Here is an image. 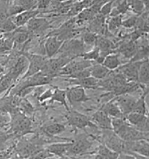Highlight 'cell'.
Instances as JSON below:
<instances>
[{
    "label": "cell",
    "mask_w": 149,
    "mask_h": 159,
    "mask_svg": "<svg viewBox=\"0 0 149 159\" xmlns=\"http://www.w3.org/2000/svg\"><path fill=\"white\" fill-rule=\"evenodd\" d=\"M112 130L124 141H136L147 139L146 134L131 126L125 119H111Z\"/></svg>",
    "instance_id": "1"
},
{
    "label": "cell",
    "mask_w": 149,
    "mask_h": 159,
    "mask_svg": "<svg viewBox=\"0 0 149 159\" xmlns=\"http://www.w3.org/2000/svg\"><path fill=\"white\" fill-rule=\"evenodd\" d=\"M9 126L8 131L12 137L20 138L33 133L32 120L28 116L23 114L20 111H17L10 115Z\"/></svg>",
    "instance_id": "2"
},
{
    "label": "cell",
    "mask_w": 149,
    "mask_h": 159,
    "mask_svg": "<svg viewBox=\"0 0 149 159\" xmlns=\"http://www.w3.org/2000/svg\"><path fill=\"white\" fill-rule=\"evenodd\" d=\"M52 77L46 76L39 72L34 75L26 77V78L21 79L20 82L16 86H14L10 89V94L16 95L19 91L26 88H37L39 86H44L49 85L53 80ZM8 91V92H9Z\"/></svg>",
    "instance_id": "3"
},
{
    "label": "cell",
    "mask_w": 149,
    "mask_h": 159,
    "mask_svg": "<svg viewBox=\"0 0 149 159\" xmlns=\"http://www.w3.org/2000/svg\"><path fill=\"white\" fill-rule=\"evenodd\" d=\"M90 135L86 134H76L69 145L67 156L70 157L77 155H84L92 147V141L89 140Z\"/></svg>",
    "instance_id": "4"
},
{
    "label": "cell",
    "mask_w": 149,
    "mask_h": 159,
    "mask_svg": "<svg viewBox=\"0 0 149 159\" xmlns=\"http://www.w3.org/2000/svg\"><path fill=\"white\" fill-rule=\"evenodd\" d=\"M98 141L118 153H126V141L120 138L113 130H103L100 140Z\"/></svg>",
    "instance_id": "5"
},
{
    "label": "cell",
    "mask_w": 149,
    "mask_h": 159,
    "mask_svg": "<svg viewBox=\"0 0 149 159\" xmlns=\"http://www.w3.org/2000/svg\"><path fill=\"white\" fill-rule=\"evenodd\" d=\"M67 124L76 130H84L86 128H97L87 116L70 108L65 115Z\"/></svg>",
    "instance_id": "6"
},
{
    "label": "cell",
    "mask_w": 149,
    "mask_h": 159,
    "mask_svg": "<svg viewBox=\"0 0 149 159\" xmlns=\"http://www.w3.org/2000/svg\"><path fill=\"white\" fill-rule=\"evenodd\" d=\"M81 37L80 39H72L65 41L62 44L59 53L61 56H64L72 59L81 57L85 52V46ZM58 53V54H59Z\"/></svg>",
    "instance_id": "7"
},
{
    "label": "cell",
    "mask_w": 149,
    "mask_h": 159,
    "mask_svg": "<svg viewBox=\"0 0 149 159\" xmlns=\"http://www.w3.org/2000/svg\"><path fill=\"white\" fill-rule=\"evenodd\" d=\"M71 60L73 59L71 58L61 56V55L56 58L53 57L51 59H48L40 72L46 76L52 77V78L58 77V74L61 69Z\"/></svg>",
    "instance_id": "8"
},
{
    "label": "cell",
    "mask_w": 149,
    "mask_h": 159,
    "mask_svg": "<svg viewBox=\"0 0 149 159\" xmlns=\"http://www.w3.org/2000/svg\"><path fill=\"white\" fill-rule=\"evenodd\" d=\"M21 54L24 55L27 59L29 61V66L27 71H26L25 75L21 77V79L39 73L48 60V58L46 56L32 54V53L23 52Z\"/></svg>",
    "instance_id": "9"
},
{
    "label": "cell",
    "mask_w": 149,
    "mask_h": 159,
    "mask_svg": "<svg viewBox=\"0 0 149 159\" xmlns=\"http://www.w3.org/2000/svg\"><path fill=\"white\" fill-rule=\"evenodd\" d=\"M77 59L78 58L71 60L70 62L65 65L61 69V71L59 72L58 76L65 77L71 75V74L76 73V72L89 68L95 63V62L88 61V60L83 59L82 58L81 60H78Z\"/></svg>",
    "instance_id": "10"
},
{
    "label": "cell",
    "mask_w": 149,
    "mask_h": 159,
    "mask_svg": "<svg viewBox=\"0 0 149 159\" xmlns=\"http://www.w3.org/2000/svg\"><path fill=\"white\" fill-rule=\"evenodd\" d=\"M143 61H129L127 63L122 64L116 71L121 73L129 81H137L139 68Z\"/></svg>",
    "instance_id": "11"
},
{
    "label": "cell",
    "mask_w": 149,
    "mask_h": 159,
    "mask_svg": "<svg viewBox=\"0 0 149 159\" xmlns=\"http://www.w3.org/2000/svg\"><path fill=\"white\" fill-rule=\"evenodd\" d=\"M115 102L116 103L122 114H124V118L130 113L133 112L134 106L136 102V98L134 96H131L130 93L117 96L114 98Z\"/></svg>",
    "instance_id": "12"
},
{
    "label": "cell",
    "mask_w": 149,
    "mask_h": 159,
    "mask_svg": "<svg viewBox=\"0 0 149 159\" xmlns=\"http://www.w3.org/2000/svg\"><path fill=\"white\" fill-rule=\"evenodd\" d=\"M126 153H134L139 156L149 158V139H141L136 141L126 142Z\"/></svg>",
    "instance_id": "13"
},
{
    "label": "cell",
    "mask_w": 149,
    "mask_h": 159,
    "mask_svg": "<svg viewBox=\"0 0 149 159\" xmlns=\"http://www.w3.org/2000/svg\"><path fill=\"white\" fill-rule=\"evenodd\" d=\"M66 98L71 104L74 103H85L91 100V98L86 94L85 89L78 86L66 89Z\"/></svg>",
    "instance_id": "14"
},
{
    "label": "cell",
    "mask_w": 149,
    "mask_h": 159,
    "mask_svg": "<svg viewBox=\"0 0 149 159\" xmlns=\"http://www.w3.org/2000/svg\"><path fill=\"white\" fill-rule=\"evenodd\" d=\"M25 27L30 34H39L51 28L52 26L46 18L35 16L26 23Z\"/></svg>",
    "instance_id": "15"
},
{
    "label": "cell",
    "mask_w": 149,
    "mask_h": 159,
    "mask_svg": "<svg viewBox=\"0 0 149 159\" xmlns=\"http://www.w3.org/2000/svg\"><path fill=\"white\" fill-rule=\"evenodd\" d=\"M29 66V61L26 58L24 55H20L18 57L16 61L11 66V69L8 72L9 75L14 80V82H16V80L20 78V76H24L26 71H27Z\"/></svg>",
    "instance_id": "16"
},
{
    "label": "cell",
    "mask_w": 149,
    "mask_h": 159,
    "mask_svg": "<svg viewBox=\"0 0 149 159\" xmlns=\"http://www.w3.org/2000/svg\"><path fill=\"white\" fill-rule=\"evenodd\" d=\"M90 119L97 128H100L102 130H112L111 118L109 116L102 108L93 114Z\"/></svg>",
    "instance_id": "17"
},
{
    "label": "cell",
    "mask_w": 149,
    "mask_h": 159,
    "mask_svg": "<svg viewBox=\"0 0 149 159\" xmlns=\"http://www.w3.org/2000/svg\"><path fill=\"white\" fill-rule=\"evenodd\" d=\"M63 43V41L59 39L57 36H49L44 44L45 56L48 59L54 57L59 53Z\"/></svg>",
    "instance_id": "18"
},
{
    "label": "cell",
    "mask_w": 149,
    "mask_h": 159,
    "mask_svg": "<svg viewBox=\"0 0 149 159\" xmlns=\"http://www.w3.org/2000/svg\"><path fill=\"white\" fill-rule=\"evenodd\" d=\"M125 119L131 126H133L136 129L144 133V129H145L146 122H147L148 120L147 115L138 114V113L136 112H131L125 117Z\"/></svg>",
    "instance_id": "19"
},
{
    "label": "cell",
    "mask_w": 149,
    "mask_h": 159,
    "mask_svg": "<svg viewBox=\"0 0 149 159\" xmlns=\"http://www.w3.org/2000/svg\"><path fill=\"white\" fill-rule=\"evenodd\" d=\"M63 80L64 81L68 82V85L69 86H81L85 89H98V81L92 76H88L84 79H67L65 78Z\"/></svg>",
    "instance_id": "20"
},
{
    "label": "cell",
    "mask_w": 149,
    "mask_h": 159,
    "mask_svg": "<svg viewBox=\"0 0 149 159\" xmlns=\"http://www.w3.org/2000/svg\"><path fill=\"white\" fill-rule=\"evenodd\" d=\"M41 12L39 9H34L23 11V12L17 15L10 16V17L12 19L13 21L16 26H17V28H19L21 27V26H25L31 19L37 16Z\"/></svg>",
    "instance_id": "21"
},
{
    "label": "cell",
    "mask_w": 149,
    "mask_h": 159,
    "mask_svg": "<svg viewBox=\"0 0 149 159\" xmlns=\"http://www.w3.org/2000/svg\"><path fill=\"white\" fill-rule=\"evenodd\" d=\"M71 141H62L52 143L49 144L48 146H46L45 148L54 156H56L58 158L61 157L63 156H67L68 149Z\"/></svg>",
    "instance_id": "22"
},
{
    "label": "cell",
    "mask_w": 149,
    "mask_h": 159,
    "mask_svg": "<svg viewBox=\"0 0 149 159\" xmlns=\"http://www.w3.org/2000/svg\"><path fill=\"white\" fill-rule=\"evenodd\" d=\"M137 48H138V46H137L136 42L129 40L128 42H124V44L120 45L119 47L116 49V51L119 54L123 55L126 59L131 60L136 54Z\"/></svg>",
    "instance_id": "23"
},
{
    "label": "cell",
    "mask_w": 149,
    "mask_h": 159,
    "mask_svg": "<svg viewBox=\"0 0 149 159\" xmlns=\"http://www.w3.org/2000/svg\"><path fill=\"white\" fill-rule=\"evenodd\" d=\"M102 108L111 119H125L124 114H122L114 98L105 103Z\"/></svg>",
    "instance_id": "24"
},
{
    "label": "cell",
    "mask_w": 149,
    "mask_h": 159,
    "mask_svg": "<svg viewBox=\"0 0 149 159\" xmlns=\"http://www.w3.org/2000/svg\"><path fill=\"white\" fill-rule=\"evenodd\" d=\"M54 89V92H53V95L50 100L48 102L49 103H54V102L59 103L60 104L64 106L66 108V111L70 109L69 107L68 103L66 102V90H63V89H59L57 86H52Z\"/></svg>",
    "instance_id": "25"
},
{
    "label": "cell",
    "mask_w": 149,
    "mask_h": 159,
    "mask_svg": "<svg viewBox=\"0 0 149 159\" xmlns=\"http://www.w3.org/2000/svg\"><path fill=\"white\" fill-rule=\"evenodd\" d=\"M91 76L93 77L97 80H103L109 75L111 71L109 69L103 65L102 64L94 63L90 67Z\"/></svg>",
    "instance_id": "26"
},
{
    "label": "cell",
    "mask_w": 149,
    "mask_h": 159,
    "mask_svg": "<svg viewBox=\"0 0 149 159\" xmlns=\"http://www.w3.org/2000/svg\"><path fill=\"white\" fill-rule=\"evenodd\" d=\"M142 89L143 91V94L138 98H137L135 106H134L133 112H136L138 113V114L143 115H147L148 110L147 107H146V96H147L149 93V87H146V86H144Z\"/></svg>",
    "instance_id": "27"
},
{
    "label": "cell",
    "mask_w": 149,
    "mask_h": 159,
    "mask_svg": "<svg viewBox=\"0 0 149 159\" xmlns=\"http://www.w3.org/2000/svg\"><path fill=\"white\" fill-rule=\"evenodd\" d=\"M138 82L141 85L149 87V59L143 61L139 68Z\"/></svg>",
    "instance_id": "28"
},
{
    "label": "cell",
    "mask_w": 149,
    "mask_h": 159,
    "mask_svg": "<svg viewBox=\"0 0 149 159\" xmlns=\"http://www.w3.org/2000/svg\"><path fill=\"white\" fill-rule=\"evenodd\" d=\"M102 64L110 71H116L121 66V61L118 54H110L104 58Z\"/></svg>",
    "instance_id": "29"
},
{
    "label": "cell",
    "mask_w": 149,
    "mask_h": 159,
    "mask_svg": "<svg viewBox=\"0 0 149 159\" xmlns=\"http://www.w3.org/2000/svg\"><path fill=\"white\" fill-rule=\"evenodd\" d=\"M66 130V126L59 123H52L47 124L43 128V132L46 136L49 137H55L61 134Z\"/></svg>",
    "instance_id": "30"
},
{
    "label": "cell",
    "mask_w": 149,
    "mask_h": 159,
    "mask_svg": "<svg viewBox=\"0 0 149 159\" xmlns=\"http://www.w3.org/2000/svg\"><path fill=\"white\" fill-rule=\"evenodd\" d=\"M79 58H82L83 59L88 60V61H91L98 64H102L103 61H104V58H102L101 56L100 51L97 47H95L90 52H85Z\"/></svg>",
    "instance_id": "31"
},
{
    "label": "cell",
    "mask_w": 149,
    "mask_h": 159,
    "mask_svg": "<svg viewBox=\"0 0 149 159\" xmlns=\"http://www.w3.org/2000/svg\"><path fill=\"white\" fill-rule=\"evenodd\" d=\"M96 153L100 154L105 159H117L118 156L119 155V153L111 150L110 148H108L106 146H105L102 143H99V145L98 146Z\"/></svg>",
    "instance_id": "32"
},
{
    "label": "cell",
    "mask_w": 149,
    "mask_h": 159,
    "mask_svg": "<svg viewBox=\"0 0 149 159\" xmlns=\"http://www.w3.org/2000/svg\"><path fill=\"white\" fill-rule=\"evenodd\" d=\"M14 80L9 74L7 72L6 74H3L0 78V94L4 91H9L12 88L11 86H14Z\"/></svg>",
    "instance_id": "33"
},
{
    "label": "cell",
    "mask_w": 149,
    "mask_h": 159,
    "mask_svg": "<svg viewBox=\"0 0 149 159\" xmlns=\"http://www.w3.org/2000/svg\"><path fill=\"white\" fill-rule=\"evenodd\" d=\"M19 110L26 116L32 115L34 111V108L29 101L26 98H21L19 103Z\"/></svg>",
    "instance_id": "34"
},
{
    "label": "cell",
    "mask_w": 149,
    "mask_h": 159,
    "mask_svg": "<svg viewBox=\"0 0 149 159\" xmlns=\"http://www.w3.org/2000/svg\"><path fill=\"white\" fill-rule=\"evenodd\" d=\"M123 21V15H119L116 16H111L109 21H108V30L111 32L115 33L119 31L121 27Z\"/></svg>",
    "instance_id": "35"
},
{
    "label": "cell",
    "mask_w": 149,
    "mask_h": 159,
    "mask_svg": "<svg viewBox=\"0 0 149 159\" xmlns=\"http://www.w3.org/2000/svg\"><path fill=\"white\" fill-rule=\"evenodd\" d=\"M129 9V3L126 0H124L119 5L113 8L110 14V16H116L119 15H123L124 14L126 13Z\"/></svg>",
    "instance_id": "36"
},
{
    "label": "cell",
    "mask_w": 149,
    "mask_h": 159,
    "mask_svg": "<svg viewBox=\"0 0 149 159\" xmlns=\"http://www.w3.org/2000/svg\"><path fill=\"white\" fill-rule=\"evenodd\" d=\"M17 29V26L11 17H8L6 20L0 23V30H2L4 33H10L14 32Z\"/></svg>",
    "instance_id": "37"
},
{
    "label": "cell",
    "mask_w": 149,
    "mask_h": 159,
    "mask_svg": "<svg viewBox=\"0 0 149 159\" xmlns=\"http://www.w3.org/2000/svg\"><path fill=\"white\" fill-rule=\"evenodd\" d=\"M11 137L12 136L8 131V130L4 131L2 128H0V151L5 150L10 146H7V143L9 139H11Z\"/></svg>",
    "instance_id": "38"
},
{
    "label": "cell",
    "mask_w": 149,
    "mask_h": 159,
    "mask_svg": "<svg viewBox=\"0 0 149 159\" xmlns=\"http://www.w3.org/2000/svg\"><path fill=\"white\" fill-rule=\"evenodd\" d=\"M129 9H131L134 13H136L137 15H140V14L143 12V10L145 9V7L143 5L142 0H131V2H128Z\"/></svg>",
    "instance_id": "39"
},
{
    "label": "cell",
    "mask_w": 149,
    "mask_h": 159,
    "mask_svg": "<svg viewBox=\"0 0 149 159\" xmlns=\"http://www.w3.org/2000/svg\"><path fill=\"white\" fill-rule=\"evenodd\" d=\"M81 39H82L84 44L92 45L96 44L98 39V36L96 33L91 32L90 31H87V32L83 34V35L81 36Z\"/></svg>",
    "instance_id": "40"
},
{
    "label": "cell",
    "mask_w": 149,
    "mask_h": 159,
    "mask_svg": "<svg viewBox=\"0 0 149 159\" xmlns=\"http://www.w3.org/2000/svg\"><path fill=\"white\" fill-rule=\"evenodd\" d=\"M50 157H54V156L44 147L34 153L28 159H46Z\"/></svg>",
    "instance_id": "41"
},
{
    "label": "cell",
    "mask_w": 149,
    "mask_h": 159,
    "mask_svg": "<svg viewBox=\"0 0 149 159\" xmlns=\"http://www.w3.org/2000/svg\"><path fill=\"white\" fill-rule=\"evenodd\" d=\"M13 4L23 7L26 11L36 9V0H14Z\"/></svg>",
    "instance_id": "42"
},
{
    "label": "cell",
    "mask_w": 149,
    "mask_h": 159,
    "mask_svg": "<svg viewBox=\"0 0 149 159\" xmlns=\"http://www.w3.org/2000/svg\"><path fill=\"white\" fill-rule=\"evenodd\" d=\"M88 76H91L90 67L88 69H84V70L76 72V73L74 74H72L71 75L65 76V78L73 79H81L86 78V77H88Z\"/></svg>",
    "instance_id": "43"
},
{
    "label": "cell",
    "mask_w": 149,
    "mask_h": 159,
    "mask_svg": "<svg viewBox=\"0 0 149 159\" xmlns=\"http://www.w3.org/2000/svg\"><path fill=\"white\" fill-rule=\"evenodd\" d=\"M9 3L6 0H0V23L9 17L7 13Z\"/></svg>",
    "instance_id": "44"
},
{
    "label": "cell",
    "mask_w": 149,
    "mask_h": 159,
    "mask_svg": "<svg viewBox=\"0 0 149 159\" xmlns=\"http://www.w3.org/2000/svg\"><path fill=\"white\" fill-rule=\"evenodd\" d=\"M113 4H114V0H111V1L106 2L105 4H104V5L102 7V8H101L99 13L104 16H109L113 8H114L113 7Z\"/></svg>",
    "instance_id": "45"
},
{
    "label": "cell",
    "mask_w": 149,
    "mask_h": 159,
    "mask_svg": "<svg viewBox=\"0 0 149 159\" xmlns=\"http://www.w3.org/2000/svg\"><path fill=\"white\" fill-rule=\"evenodd\" d=\"M53 92H54V90H53L52 88L46 89V90L43 91V92L37 97L38 102L41 103H43L44 102H47V100H49L52 98Z\"/></svg>",
    "instance_id": "46"
},
{
    "label": "cell",
    "mask_w": 149,
    "mask_h": 159,
    "mask_svg": "<svg viewBox=\"0 0 149 159\" xmlns=\"http://www.w3.org/2000/svg\"><path fill=\"white\" fill-rule=\"evenodd\" d=\"M9 121H10V116L0 108V128L9 126Z\"/></svg>",
    "instance_id": "47"
},
{
    "label": "cell",
    "mask_w": 149,
    "mask_h": 159,
    "mask_svg": "<svg viewBox=\"0 0 149 159\" xmlns=\"http://www.w3.org/2000/svg\"><path fill=\"white\" fill-rule=\"evenodd\" d=\"M137 21H138V15L135 16H131V17L126 19V20L122 21L121 26L128 29L135 28Z\"/></svg>",
    "instance_id": "48"
},
{
    "label": "cell",
    "mask_w": 149,
    "mask_h": 159,
    "mask_svg": "<svg viewBox=\"0 0 149 159\" xmlns=\"http://www.w3.org/2000/svg\"><path fill=\"white\" fill-rule=\"evenodd\" d=\"M52 0H36L35 8L39 9H44L51 5Z\"/></svg>",
    "instance_id": "49"
},
{
    "label": "cell",
    "mask_w": 149,
    "mask_h": 159,
    "mask_svg": "<svg viewBox=\"0 0 149 159\" xmlns=\"http://www.w3.org/2000/svg\"><path fill=\"white\" fill-rule=\"evenodd\" d=\"M117 159H136V158L135 156L132 155L131 153H119Z\"/></svg>",
    "instance_id": "50"
},
{
    "label": "cell",
    "mask_w": 149,
    "mask_h": 159,
    "mask_svg": "<svg viewBox=\"0 0 149 159\" xmlns=\"http://www.w3.org/2000/svg\"><path fill=\"white\" fill-rule=\"evenodd\" d=\"M142 30L145 34H149V12L148 13L147 16H146L145 23H144Z\"/></svg>",
    "instance_id": "51"
},
{
    "label": "cell",
    "mask_w": 149,
    "mask_h": 159,
    "mask_svg": "<svg viewBox=\"0 0 149 159\" xmlns=\"http://www.w3.org/2000/svg\"><path fill=\"white\" fill-rule=\"evenodd\" d=\"M8 159H25V158H21V156H20L18 155V154H16L15 152H14L12 155H11L10 157H9Z\"/></svg>",
    "instance_id": "52"
},
{
    "label": "cell",
    "mask_w": 149,
    "mask_h": 159,
    "mask_svg": "<svg viewBox=\"0 0 149 159\" xmlns=\"http://www.w3.org/2000/svg\"><path fill=\"white\" fill-rule=\"evenodd\" d=\"M92 159H105V158L103 157L102 156H101L100 154L96 153L95 155L93 156V157Z\"/></svg>",
    "instance_id": "53"
},
{
    "label": "cell",
    "mask_w": 149,
    "mask_h": 159,
    "mask_svg": "<svg viewBox=\"0 0 149 159\" xmlns=\"http://www.w3.org/2000/svg\"><path fill=\"white\" fill-rule=\"evenodd\" d=\"M56 159H73V158L69 156H61V157L57 158Z\"/></svg>",
    "instance_id": "54"
},
{
    "label": "cell",
    "mask_w": 149,
    "mask_h": 159,
    "mask_svg": "<svg viewBox=\"0 0 149 159\" xmlns=\"http://www.w3.org/2000/svg\"><path fill=\"white\" fill-rule=\"evenodd\" d=\"M55 2H66L68 1V0H54Z\"/></svg>",
    "instance_id": "55"
},
{
    "label": "cell",
    "mask_w": 149,
    "mask_h": 159,
    "mask_svg": "<svg viewBox=\"0 0 149 159\" xmlns=\"http://www.w3.org/2000/svg\"><path fill=\"white\" fill-rule=\"evenodd\" d=\"M46 159H56V158H55V156H54V157H50V158H48Z\"/></svg>",
    "instance_id": "56"
},
{
    "label": "cell",
    "mask_w": 149,
    "mask_h": 159,
    "mask_svg": "<svg viewBox=\"0 0 149 159\" xmlns=\"http://www.w3.org/2000/svg\"><path fill=\"white\" fill-rule=\"evenodd\" d=\"M6 1H7V2H8V3L9 4V3H10V2H11V0H6Z\"/></svg>",
    "instance_id": "57"
},
{
    "label": "cell",
    "mask_w": 149,
    "mask_h": 159,
    "mask_svg": "<svg viewBox=\"0 0 149 159\" xmlns=\"http://www.w3.org/2000/svg\"><path fill=\"white\" fill-rule=\"evenodd\" d=\"M2 75H3V74H0V78H1Z\"/></svg>",
    "instance_id": "58"
}]
</instances>
